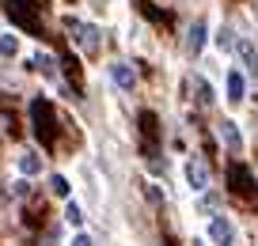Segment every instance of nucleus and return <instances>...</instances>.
<instances>
[{"instance_id": "1a4fd4ad", "label": "nucleus", "mask_w": 258, "mask_h": 246, "mask_svg": "<svg viewBox=\"0 0 258 246\" xmlns=\"http://www.w3.org/2000/svg\"><path fill=\"white\" fill-rule=\"evenodd\" d=\"M235 53H239V61H243V68L250 72V76H258V49L250 46L247 38L243 42H235Z\"/></svg>"}, {"instance_id": "f3484780", "label": "nucleus", "mask_w": 258, "mask_h": 246, "mask_svg": "<svg viewBox=\"0 0 258 246\" xmlns=\"http://www.w3.org/2000/svg\"><path fill=\"white\" fill-rule=\"evenodd\" d=\"M64 220L73 223V227H80V223H84V212H80L76 205H69V208H64Z\"/></svg>"}, {"instance_id": "6ab92c4d", "label": "nucleus", "mask_w": 258, "mask_h": 246, "mask_svg": "<svg viewBox=\"0 0 258 246\" xmlns=\"http://www.w3.org/2000/svg\"><path fill=\"white\" fill-rule=\"evenodd\" d=\"M217 46H220V49H232V31H220V34H217Z\"/></svg>"}, {"instance_id": "20e7f679", "label": "nucleus", "mask_w": 258, "mask_h": 246, "mask_svg": "<svg viewBox=\"0 0 258 246\" xmlns=\"http://www.w3.org/2000/svg\"><path fill=\"white\" fill-rule=\"evenodd\" d=\"M228 186H232V193H239V197H250V193H254L250 171L243 167V163H232V167H228Z\"/></svg>"}, {"instance_id": "423d86ee", "label": "nucleus", "mask_w": 258, "mask_h": 246, "mask_svg": "<svg viewBox=\"0 0 258 246\" xmlns=\"http://www.w3.org/2000/svg\"><path fill=\"white\" fill-rule=\"evenodd\" d=\"M209 238H213L217 246H232L235 231H232V223H228L224 216H213V220H209Z\"/></svg>"}, {"instance_id": "0eeeda50", "label": "nucleus", "mask_w": 258, "mask_h": 246, "mask_svg": "<svg viewBox=\"0 0 258 246\" xmlns=\"http://www.w3.org/2000/svg\"><path fill=\"white\" fill-rule=\"evenodd\" d=\"M110 76H114V84H118V88H125V91H133V88H137V72L129 68L125 61L110 64Z\"/></svg>"}, {"instance_id": "39448f33", "label": "nucleus", "mask_w": 258, "mask_h": 246, "mask_svg": "<svg viewBox=\"0 0 258 246\" xmlns=\"http://www.w3.org/2000/svg\"><path fill=\"white\" fill-rule=\"evenodd\" d=\"M186 178H190L194 190H205V186H209V163H205L202 155H194L190 163H186Z\"/></svg>"}, {"instance_id": "a211bd4d", "label": "nucleus", "mask_w": 258, "mask_h": 246, "mask_svg": "<svg viewBox=\"0 0 258 246\" xmlns=\"http://www.w3.org/2000/svg\"><path fill=\"white\" fill-rule=\"evenodd\" d=\"M49 190H53L57 197H64V193H69V182H64L61 175H53V178H49Z\"/></svg>"}, {"instance_id": "4468645a", "label": "nucleus", "mask_w": 258, "mask_h": 246, "mask_svg": "<svg viewBox=\"0 0 258 246\" xmlns=\"http://www.w3.org/2000/svg\"><path fill=\"white\" fill-rule=\"evenodd\" d=\"M19 171H23V175H38V171H42V159L34 155V151H23V155H19Z\"/></svg>"}, {"instance_id": "f8f14e48", "label": "nucleus", "mask_w": 258, "mask_h": 246, "mask_svg": "<svg viewBox=\"0 0 258 246\" xmlns=\"http://www.w3.org/2000/svg\"><path fill=\"white\" fill-rule=\"evenodd\" d=\"M202 46H205V23L198 19V23L190 27V38H186V53L198 57V53H202Z\"/></svg>"}, {"instance_id": "f03ea898", "label": "nucleus", "mask_w": 258, "mask_h": 246, "mask_svg": "<svg viewBox=\"0 0 258 246\" xmlns=\"http://www.w3.org/2000/svg\"><path fill=\"white\" fill-rule=\"evenodd\" d=\"M8 8V19L19 27V31H27V34H42V27H38V16H34V0H8L4 4Z\"/></svg>"}, {"instance_id": "9d476101", "label": "nucleus", "mask_w": 258, "mask_h": 246, "mask_svg": "<svg viewBox=\"0 0 258 246\" xmlns=\"http://www.w3.org/2000/svg\"><path fill=\"white\" fill-rule=\"evenodd\" d=\"M141 133H145V151L156 155V114H141Z\"/></svg>"}, {"instance_id": "2eb2a0df", "label": "nucleus", "mask_w": 258, "mask_h": 246, "mask_svg": "<svg viewBox=\"0 0 258 246\" xmlns=\"http://www.w3.org/2000/svg\"><path fill=\"white\" fill-rule=\"evenodd\" d=\"M16 49H19L16 34H4V38H0V53H4V57H16Z\"/></svg>"}, {"instance_id": "f257e3e1", "label": "nucleus", "mask_w": 258, "mask_h": 246, "mask_svg": "<svg viewBox=\"0 0 258 246\" xmlns=\"http://www.w3.org/2000/svg\"><path fill=\"white\" fill-rule=\"evenodd\" d=\"M31 121H34V136L42 140V148H53L57 144V118H53V106L46 99L31 103Z\"/></svg>"}, {"instance_id": "ddd939ff", "label": "nucleus", "mask_w": 258, "mask_h": 246, "mask_svg": "<svg viewBox=\"0 0 258 246\" xmlns=\"http://www.w3.org/2000/svg\"><path fill=\"white\" fill-rule=\"evenodd\" d=\"M243 95H247L243 76H239V72H228V99H232V103H243Z\"/></svg>"}, {"instance_id": "6e6552de", "label": "nucleus", "mask_w": 258, "mask_h": 246, "mask_svg": "<svg viewBox=\"0 0 258 246\" xmlns=\"http://www.w3.org/2000/svg\"><path fill=\"white\" fill-rule=\"evenodd\" d=\"M186 88H190V95L198 99V106H213V88L205 84L202 76H190V79H186Z\"/></svg>"}, {"instance_id": "7ed1b4c3", "label": "nucleus", "mask_w": 258, "mask_h": 246, "mask_svg": "<svg viewBox=\"0 0 258 246\" xmlns=\"http://www.w3.org/2000/svg\"><path fill=\"white\" fill-rule=\"evenodd\" d=\"M64 27H69V34H73L88 53H99V31L95 27H84V23H76V19H64Z\"/></svg>"}, {"instance_id": "aec40b11", "label": "nucleus", "mask_w": 258, "mask_h": 246, "mask_svg": "<svg viewBox=\"0 0 258 246\" xmlns=\"http://www.w3.org/2000/svg\"><path fill=\"white\" fill-rule=\"evenodd\" d=\"M73 246H91V238H88V235H76V238H73Z\"/></svg>"}, {"instance_id": "9b49d317", "label": "nucleus", "mask_w": 258, "mask_h": 246, "mask_svg": "<svg viewBox=\"0 0 258 246\" xmlns=\"http://www.w3.org/2000/svg\"><path fill=\"white\" fill-rule=\"evenodd\" d=\"M220 136H224L228 151H232V155H239V148H243V136H239V129H235V121H220Z\"/></svg>"}, {"instance_id": "dca6fc26", "label": "nucleus", "mask_w": 258, "mask_h": 246, "mask_svg": "<svg viewBox=\"0 0 258 246\" xmlns=\"http://www.w3.org/2000/svg\"><path fill=\"white\" fill-rule=\"evenodd\" d=\"M34 64H38V72H46L49 79L57 76V68H53V57H42V53H38V57H34Z\"/></svg>"}]
</instances>
